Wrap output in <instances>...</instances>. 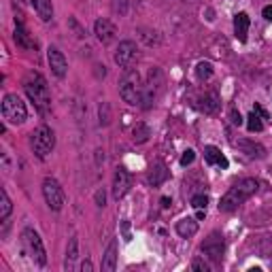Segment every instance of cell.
Here are the masks:
<instances>
[{
	"label": "cell",
	"mask_w": 272,
	"mask_h": 272,
	"mask_svg": "<svg viewBox=\"0 0 272 272\" xmlns=\"http://www.w3.org/2000/svg\"><path fill=\"white\" fill-rule=\"evenodd\" d=\"M24 90L28 94V98L32 100L38 108L41 115H49L51 113V92H49V85L45 81L41 72H28L26 79H24Z\"/></svg>",
	"instance_id": "obj_1"
},
{
	"label": "cell",
	"mask_w": 272,
	"mask_h": 272,
	"mask_svg": "<svg viewBox=\"0 0 272 272\" xmlns=\"http://www.w3.org/2000/svg\"><path fill=\"white\" fill-rule=\"evenodd\" d=\"M257 187H259V183H257L255 179H243V181L234 183L232 187L221 196V200H219V211H221V213H232V211H236L245 200H249V198H251V196L257 191Z\"/></svg>",
	"instance_id": "obj_2"
},
{
	"label": "cell",
	"mask_w": 272,
	"mask_h": 272,
	"mask_svg": "<svg viewBox=\"0 0 272 272\" xmlns=\"http://www.w3.org/2000/svg\"><path fill=\"white\" fill-rule=\"evenodd\" d=\"M143 79H140V72L136 68H126L122 74V81H119V96L124 98V102L128 104H140L143 102Z\"/></svg>",
	"instance_id": "obj_3"
},
{
	"label": "cell",
	"mask_w": 272,
	"mask_h": 272,
	"mask_svg": "<svg viewBox=\"0 0 272 272\" xmlns=\"http://www.w3.org/2000/svg\"><path fill=\"white\" fill-rule=\"evenodd\" d=\"M21 247H24L26 255L34 264H38V266L47 264V251H45V247H43L41 236L32 230V227H24V230H21Z\"/></svg>",
	"instance_id": "obj_4"
},
{
	"label": "cell",
	"mask_w": 272,
	"mask_h": 272,
	"mask_svg": "<svg viewBox=\"0 0 272 272\" xmlns=\"http://www.w3.org/2000/svg\"><path fill=\"white\" fill-rule=\"evenodd\" d=\"M3 117L7 124H13V126L24 124L28 119V108L17 94H7L3 98Z\"/></svg>",
	"instance_id": "obj_5"
},
{
	"label": "cell",
	"mask_w": 272,
	"mask_h": 272,
	"mask_svg": "<svg viewBox=\"0 0 272 272\" xmlns=\"http://www.w3.org/2000/svg\"><path fill=\"white\" fill-rule=\"evenodd\" d=\"M53 147H56V134H53V130L49 126H38L34 132H32V151H34V156L45 160Z\"/></svg>",
	"instance_id": "obj_6"
},
{
	"label": "cell",
	"mask_w": 272,
	"mask_h": 272,
	"mask_svg": "<svg viewBox=\"0 0 272 272\" xmlns=\"http://www.w3.org/2000/svg\"><path fill=\"white\" fill-rule=\"evenodd\" d=\"M43 198H45V202L51 211H62L64 204H66V196H64L62 185L53 177H47L43 181Z\"/></svg>",
	"instance_id": "obj_7"
},
{
	"label": "cell",
	"mask_w": 272,
	"mask_h": 272,
	"mask_svg": "<svg viewBox=\"0 0 272 272\" xmlns=\"http://www.w3.org/2000/svg\"><path fill=\"white\" fill-rule=\"evenodd\" d=\"M162 88H164V74H162L160 68H151L149 70V81H147L145 90H143V102H140V106L143 108L153 106L160 92H162Z\"/></svg>",
	"instance_id": "obj_8"
},
{
	"label": "cell",
	"mask_w": 272,
	"mask_h": 272,
	"mask_svg": "<svg viewBox=\"0 0 272 272\" xmlns=\"http://www.w3.org/2000/svg\"><path fill=\"white\" fill-rule=\"evenodd\" d=\"M113 58H115L117 66H122V68H132L134 64L138 62V58H140L136 43H134V41H122Z\"/></svg>",
	"instance_id": "obj_9"
},
{
	"label": "cell",
	"mask_w": 272,
	"mask_h": 272,
	"mask_svg": "<svg viewBox=\"0 0 272 272\" xmlns=\"http://www.w3.org/2000/svg\"><path fill=\"white\" fill-rule=\"evenodd\" d=\"M223 251H225V241L219 232H213L206 241L202 243V253L215 264H221L223 259Z\"/></svg>",
	"instance_id": "obj_10"
},
{
	"label": "cell",
	"mask_w": 272,
	"mask_h": 272,
	"mask_svg": "<svg viewBox=\"0 0 272 272\" xmlns=\"http://www.w3.org/2000/svg\"><path fill=\"white\" fill-rule=\"evenodd\" d=\"M130 187H132V177H130V172L124 166H119L115 170V177H113V198L122 200L130 191Z\"/></svg>",
	"instance_id": "obj_11"
},
{
	"label": "cell",
	"mask_w": 272,
	"mask_h": 272,
	"mask_svg": "<svg viewBox=\"0 0 272 272\" xmlns=\"http://www.w3.org/2000/svg\"><path fill=\"white\" fill-rule=\"evenodd\" d=\"M47 60H49V68L51 72L56 74L58 79H64L68 72V62L64 58V53L58 49V47H49L47 49Z\"/></svg>",
	"instance_id": "obj_12"
},
{
	"label": "cell",
	"mask_w": 272,
	"mask_h": 272,
	"mask_svg": "<svg viewBox=\"0 0 272 272\" xmlns=\"http://www.w3.org/2000/svg\"><path fill=\"white\" fill-rule=\"evenodd\" d=\"M94 34L98 36V41H100L102 45H108V43H113L115 36H117V26L113 24L111 19L100 17L94 24Z\"/></svg>",
	"instance_id": "obj_13"
},
{
	"label": "cell",
	"mask_w": 272,
	"mask_h": 272,
	"mask_svg": "<svg viewBox=\"0 0 272 272\" xmlns=\"http://www.w3.org/2000/svg\"><path fill=\"white\" fill-rule=\"evenodd\" d=\"M196 106H198L202 113L213 115V113L219 111L221 98H219V94H217V92H204V94L200 96V100H198V104H196Z\"/></svg>",
	"instance_id": "obj_14"
},
{
	"label": "cell",
	"mask_w": 272,
	"mask_h": 272,
	"mask_svg": "<svg viewBox=\"0 0 272 272\" xmlns=\"http://www.w3.org/2000/svg\"><path fill=\"white\" fill-rule=\"evenodd\" d=\"M13 38L19 47H24L28 51H36L38 49V43L34 41V36L24 28V24H15V32H13Z\"/></svg>",
	"instance_id": "obj_15"
},
{
	"label": "cell",
	"mask_w": 272,
	"mask_h": 272,
	"mask_svg": "<svg viewBox=\"0 0 272 272\" xmlns=\"http://www.w3.org/2000/svg\"><path fill=\"white\" fill-rule=\"evenodd\" d=\"M249 26H251V17H249L245 11H241V13L234 15V36L238 38V43H247Z\"/></svg>",
	"instance_id": "obj_16"
},
{
	"label": "cell",
	"mask_w": 272,
	"mask_h": 272,
	"mask_svg": "<svg viewBox=\"0 0 272 272\" xmlns=\"http://www.w3.org/2000/svg\"><path fill=\"white\" fill-rule=\"evenodd\" d=\"M168 177H170V172H168V168H166V164H164V162H156V164L149 168L147 181H149V185H151V187H160V185L164 183Z\"/></svg>",
	"instance_id": "obj_17"
},
{
	"label": "cell",
	"mask_w": 272,
	"mask_h": 272,
	"mask_svg": "<svg viewBox=\"0 0 272 272\" xmlns=\"http://www.w3.org/2000/svg\"><path fill=\"white\" fill-rule=\"evenodd\" d=\"M177 234L181 238H191L198 234V219L193 217H183L181 221H177Z\"/></svg>",
	"instance_id": "obj_18"
},
{
	"label": "cell",
	"mask_w": 272,
	"mask_h": 272,
	"mask_svg": "<svg viewBox=\"0 0 272 272\" xmlns=\"http://www.w3.org/2000/svg\"><path fill=\"white\" fill-rule=\"evenodd\" d=\"M204 160H206V164H213V166H219V168H227V158L217 147H213V145L204 147Z\"/></svg>",
	"instance_id": "obj_19"
},
{
	"label": "cell",
	"mask_w": 272,
	"mask_h": 272,
	"mask_svg": "<svg viewBox=\"0 0 272 272\" xmlns=\"http://www.w3.org/2000/svg\"><path fill=\"white\" fill-rule=\"evenodd\" d=\"M117 268V241L113 238L111 243H108L106 251H104V257H102V270L104 272H113Z\"/></svg>",
	"instance_id": "obj_20"
},
{
	"label": "cell",
	"mask_w": 272,
	"mask_h": 272,
	"mask_svg": "<svg viewBox=\"0 0 272 272\" xmlns=\"http://www.w3.org/2000/svg\"><path fill=\"white\" fill-rule=\"evenodd\" d=\"M30 5L34 7V11L38 13V17L43 21L53 19V5H51V0H30Z\"/></svg>",
	"instance_id": "obj_21"
},
{
	"label": "cell",
	"mask_w": 272,
	"mask_h": 272,
	"mask_svg": "<svg viewBox=\"0 0 272 272\" xmlns=\"http://www.w3.org/2000/svg\"><path fill=\"white\" fill-rule=\"evenodd\" d=\"M238 147H241L247 156H251V158H257V160H262L264 156H266V149L262 147V145H257V143H253V140H238L236 143Z\"/></svg>",
	"instance_id": "obj_22"
},
{
	"label": "cell",
	"mask_w": 272,
	"mask_h": 272,
	"mask_svg": "<svg viewBox=\"0 0 272 272\" xmlns=\"http://www.w3.org/2000/svg\"><path fill=\"white\" fill-rule=\"evenodd\" d=\"M77 257H79V238L77 236H70V241H68V247H66V270L72 268V264L77 262Z\"/></svg>",
	"instance_id": "obj_23"
},
{
	"label": "cell",
	"mask_w": 272,
	"mask_h": 272,
	"mask_svg": "<svg viewBox=\"0 0 272 272\" xmlns=\"http://www.w3.org/2000/svg\"><path fill=\"white\" fill-rule=\"evenodd\" d=\"M149 136H151L149 126L143 124V122H138L134 126V130H132V140H134L136 145H143V143H147V140H149Z\"/></svg>",
	"instance_id": "obj_24"
},
{
	"label": "cell",
	"mask_w": 272,
	"mask_h": 272,
	"mask_svg": "<svg viewBox=\"0 0 272 272\" xmlns=\"http://www.w3.org/2000/svg\"><path fill=\"white\" fill-rule=\"evenodd\" d=\"M11 211H13V204H11L9 193H7V189H0V219L7 221Z\"/></svg>",
	"instance_id": "obj_25"
},
{
	"label": "cell",
	"mask_w": 272,
	"mask_h": 272,
	"mask_svg": "<svg viewBox=\"0 0 272 272\" xmlns=\"http://www.w3.org/2000/svg\"><path fill=\"white\" fill-rule=\"evenodd\" d=\"M196 77H198V81H209L213 77V64L211 62H200L198 66H196Z\"/></svg>",
	"instance_id": "obj_26"
},
{
	"label": "cell",
	"mask_w": 272,
	"mask_h": 272,
	"mask_svg": "<svg viewBox=\"0 0 272 272\" xmlns=\"http://www.w3.org/2000/svg\"><path fill=\"white\" fill-rule=\"evenodd\" d=\"M247 130L249 132H262L264 130V122H262V117H259L257 113H249V117H247Z\"/></svg>",
	"instance_id": "obj_27"
},
{
	"label": "cell",
	"mask_w": 272,
	"mask_h": 272,
	"mask_svg": "<svg viewBox=\"0 0 272 272\" xmlns=\"http://www.w3.org/2000/svg\"><path fill=\"white\" fill-rule=\"evenodd\" d=\"M98 115H100V126H108L111 124V104L102 102L98 106Z\"/></svg>",
	"instance_id": "obj_28"
},
{
	"label": "cell",
	"mask_w": 272,
	"mask_h": 272,
	"mask_svg": "<svg viewBox=\"0 0 272 272\" xmlns=\"http://www.w3.org/2000/svg\"><path fill=\"white\" fill-rule=\"evenodd\" d=\"M140 38H143L147 45H160V34L156 30H140Z\"/></svg>",
	"instance_id": "obj_29"
},
{
	"label": "cell",
	"mask_w": 272,
	"mask_h": 272,
	"mask_svg": "<svg viewBox=\"0 0 272 272\" xmlns=\"http://www.w3.org/2000/svg\"><path fill=\"white\" fill-rule=\"evenodd\" d=\"M191 206H193L196 211H198V209H206V206H209V196H206V193L191 196Z\"/></svg>",
	"instance_id": "obj_30"
},
{
	"label": "cell",
	"mask_w": 272,
	"mask_h": 272,
	"mask_svg": "<svg viewBox=\"0 0 272 272\" xmlns=\"http://www.w3.org/2000/svg\"><path fill=\"white\" fill-rule=\"evenodd\" d=\"M191 270H196V272H211V266H209V262H206L204 257H193L191 259Z\"/></svg>",
	"instance_id": "obj_31"
},
{
	"label": "cell",
	"mask_w": 272,
	"mask_h": 272,
	"mask_svg": "<svg viewBox=\"0 0 272 272\" xmlns=\"http://www.w3.org/2000/svg\"><path fill=\"white\" fill-rule=\"evenodd\" d=\"M193 160H196V151L193 149H185L183 156H181V166H189Z\"/></svg>",
	"instance_id": "obj_32"
},
{
	"label": "cell",
	"mask_w": 272,
	"mask_h": 272,
	"mask_svg": "<svg viewBox=\"0 0 272 272\" xmlns=\"http://www.w3.org/2000/svg\"><path fill=\"white\" fill-rule=\"evenodd\" d=\"M113 11L119 15H126L128 13V0H113Z\"/></svg>",
	"instance_id": "obj_33"
},
{
	"label": "cell",
	"mask_w": 272,
	"mask_h": 272,
	"mask_svg": "<svg viewBox=\"0 0 272 272\" xmlns=\"http://www.w3.org/2000/svg\"><path fill=\"white\" fill-rule=\"evenodd\" d=\"M230 122H232L234 126H243V122H245L243 115L236 111V106H230Z\"/></svg>",
	"instance_id": "obj_34"
},
{
	"label": "cell",
	"mask_w": 272,
	"mask_h": 272,
	"mask_svg": "<svg viewBox=\"0 0 272 272\" xmlns=\"http://www.w3.org/2000/svg\"><path fill=\"white\" fill-rule=\"evenodd\" d=\"M94 200H96V206L104 209V204H106V191H104V189H98L96 196H94Z\"/></svg>",
	"instance_id": "obj_35"
},
{
	"label": "cell",
	"mask_w": 272,
	"mask_h": 272,
	"mask_svg": "<svg viewBox=\"0 0 272 272\" xmlns=\"http://www.w3.org/2000/svg\"><path fill=\"white\" fill-rule=\"evenodd\" d=\"M68 24L74 28V32H77V36H79V38H83V36H85V30L77 24V19H74V17H70V19H68Z\"/></svg>",
	"instance_id": "obj_36"
},
{
	"label": "cell",
	"mask_w": 272,
	"mask_h": 272,
	"mask_svg": "<svg viewBox=\"0 0 272 272\" xmlns=\"http://www.w3.org/2000/svg\"><path fill=\"white\" fill-rule=\"evenodd\" d=\"M262 15H264V19H266V21H272V5L264 7V11H262Z\"/></svg>",
	"instance_id": "obj_37"
},
{
	"label": "cell",
	"mask_w": 272,
	"mask_h": 272,
	"mask_svg": "<svg viewBox=\"0 0 272 272\" xmlns=\"http://www.w3.org/2000/svg\"><path fill=\"white\" fill-rule=\"evenodd\" d=\"M253 113H257V115L262 117V119H268V113H266V111H264V108L259 106V104H255V106H253Z\"/></svg>",
	"instance_id": "obj_38"
},
{
	"label": "cell",
	"mask_w": 272,
	"mask_h": 272,
	"mask_svg": "<svg viewBox=\"0 0 272 272\" xmlns=\"http://www.w3.org/2000/svg\"><path fill=\"white\" fill-rule=\"evenodd\" d=\"M81 270H83V272H92V270H94V266H92L90 259H85V262L81 264Z\"/></svg>",
	"instance_id": "obj_39"
},
{
	"label": "cell",
	"mask_w": 272,
	"mask_h": 272,
	"mask_svg": "<svg viewBox=\"0 0 272 272\" xmlns=\"http://www.w3.org/2000/svg\"><path fill=\"white\" fill-rule=\"evenodd\" d=\"M102 162H104V151L98 149L96 151V164H102Z\"/></svg>",
	"instance_id": "obj_40"
},
{
	"label": "cell",
	"mask_w": 272,
	"mask_h": 272,
	"mask_svg": "<svg viewBox=\"0 0 272 272\" xmlns=\"http://www.w3.org/2000/svg\"><path fill=\"white\" fill-rule=\"evenodd\" d=\"M170 204H172V200H170V198H166V196H164V198H162V209L168 211V209H170Z\"/></svg>",
	"instance_id": "obj_41"
}]
</instances>
